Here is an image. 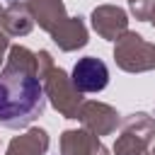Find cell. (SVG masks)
<instances>
[{"label": "cell", "instance_id": "6da1fadb", "mask_svg": "<svg viewBox=\"0 0 155 155\" xmlns=\"http://www.w3.org/2000/svg\"><path fill=\"white\" fill-rule=\"evenodd\" d=\"M46 111V94L36 70V53L12 44L0 70V126L29 128Z\"/></svg>", "mask_w": 155, "mask_h": 155}, {"label": "cell", "instance_id": "7a4b0ae2", "mask_svg": "<svg viewBox=\"0 0 155 155\" xmlns=\"http://www.w3.org/2000/svg\"><path fill=\"white\" fill-rule=\"evenodd\" d=\"M155 140V119L148 111H133L121 119L114 155H145Z\"/></svg>", "mask_w": 155, "mask_h": 155}, {"label": "cell", "instance_id": "3957f363", "mask_svg": "<svg viewBox=\"0 0 155 155\" xmlns=\"http://www.w3.org/2000/svg\"><path fill=\"white\" fill-rule=\"evenodd\" d=\"M41 85H44V94H46V102H51V107L63 116V119H75L78 116V109L80 104L85 102L82 99V92H78V87L73 85L70 75L58 68V65H51L46 73L39 75Z\"/></svg>", "mask_w": 155, "mask_h": 155}, {"label": "cell", "instance_id": "277c9868", "mask_svg": "<svg viewBox=\"0 0 155 155\" xmlns=\"http://www.w3.org/2000/svg\"><path fill=\"white\" fill-rule=\"evenodd\" d=\"M114 63L124 73L155 70V44L136 31H126L114 41Z\"/></svg>", "mask_w": 155, "mask_h": 155}, {"label": "cell", "instance_id": "5b68a950", "mask_svg": "<svg viewBox=\"0 0 155 155\" xmlns=\"http://www.w3.org/2000/svg\"><path fill=\"white\" fill-rule=\"evenodd\" d=\"M82 128H87L90 133H94L97 138L102 136H111L116 133L119 124H121V114L107 104V102H97V99H85L78 109V116H75Z\"/></svg>", "mask_w": 155, "mask_h": 155}, {"label": "cell", "instance_id": "8992f818", "mask_svg": "<svg viewBox=\"0 0 155 155\" xmlns=\"http://www.w3.org/2000/svg\"><path fill=\"white\" fill-rule=\"evenodd\" d=\"M70 80L78 87V92H82V94L102 92L109 85V68L102 58L85 56V58H78V63L70 73Z\"/></svg>", "mask_w": 155, "mask_h": 155}, {"label": "cell", "instance_id": "52a82bcc", "mask_svg": "<svg viewBox=\"0 0 155 155\" xmlns=\"http://www.w3.org/2000/svg\"><path fill=\"white\" fill-rule=\"evenodd\" d=\"M90 24L97 31V36L116 41L121 34L128 31V15L119 5H97L90 15Z\"/></svg>", "mask_w": 155, "mask_h": 155}, {"label": "cell", "instance_id": "ba28073f", "mask_svg": "<svg viewBox=\"0 0 155 155\" xmlns=\"http://www.w3.org/2000/svg\"><path fill=\"white\" fill-rule=\"evenodd\" d=\"M61 155H109V150L87 128H68L61 136Z\"/></svg>", "mask_w": 155, "mask_h": 155}, {"label": "cell", "instance_id": "9c48e42d", "mask_svg": "<svg viewBox=\"0 0 155 155\" xmlns=\"http://www.w3.org/2000/svg\"><path fill=\"white\" fill-rule=\"evenodd\" d=\"M0 29L17 39V36H27L34 29V17L31 10L24 0H7L2 7V17H0Z\"/></svg>", "mask_w": 155, "mask_h": 155}, {"label": "cell", "instance_id": "30bf717a", "mask_svg": "<svg viewBox=\"0 0 155 155\" xmlns=\"http://www.w3.org/2000/svg\"><path fill=\"white\" fill-rule=\"evenodd\" d=\"M53 44L65 51V53H73L78 48H85L87 41H90V34H87V24L82 17H68L53 34H51Z\"/></svg>", "mask_w": 155, "mask_h": 155}, {"label": "cell", "instance_id": "8fae6325", "mask_svg": "<svg viewBox=\"0 0 155 155\" xmlns=\"http://www.w3.org/2000/svg\"><path fill=\"white\" fill-rule=\"evenodd\" d=\"M24 2L31 10L34 24H39L46 34H53L68 19V12H65L63 0H24Z\"/></svg>", "mask_w": 155, "mask_h": 155}, {"label": "cell", "instance_id": "7c38bea8", "mask_svg": "<svg viewBox=\"0 0 155 155\" xmlns=\"http://www.w3.org/2000/svg\"><path fill=\"white\" fill-rule=\"evenodd\" d=\"M48 145H51L48 131L41 126H31L7 143L5 155H46Z\"/></svg>", "mask_w": 155, "mask_h": 155}, {"label": "cell", "instance_id": "4fadbf2b", "mask_svg": "<svg viewBox=\"0 0 155 155\" xmlns=\"http://www.w3.org/2000/svg\"><path fill=\"white\" fill-rule=\"evenodd\" d=\"M128 7H131V15L140 22H148L150 19V12L155 7V0H128Z\"/></svg>", "mask_w": 155, "mask_h": 155}, {"label": "cell", "instance_id": "5bb4252c", "mask_svg": "<svg viewBox=\"0 0 155 155\" xmlns=\"http://www.w3.org/2000/svg\"><path fill=\"white\" fill-rule=\"evenodd\" d=\"M7 51H10V36L0 29V65L5 63V58H7Z\"/></svg>", "mask_w": 155, "mask_h": 155}, {"label": "cell", "instance_id": "9a60e30c", "mask_svg": "<svg viewBox=\"0 0 155 155\" xmlns=\"http://www.w3.org/2000/svg\"><path fill=\"white\" fill-rule=\"evenodd\" d=\"M148 22H150V24L155 27V7H153V12H150V19H148Z\"/></svg>", "mask_w": 155, "mask_h": 155}, {"label": "cell", "instance_id": "2e32d148", "mask_svg": "<svg viewBox=\"0 0 155 155\" xmlns=\"http://www.w3.org/2000/svg\"><path fill=\"white\" fill-rule=\"evenodd\" d=\"M145 155H155V145H150V150H148Z\"/></svg>", "mask_w": 155, "mask_h": 155}, {"label": "cell", "instance_id": "e0dca14e", "mask_svg": "<svg viewBox=\"0 0 155 155\" xmlns=\"http://www.w3.org/2000/svg\"><path fill=\"white\" fill-rule=\"evenodd\" d=\"M0 17H2V5H0Z\"/></svg>", "mask_w": 155, "mask_h": 155}]
</instances>
